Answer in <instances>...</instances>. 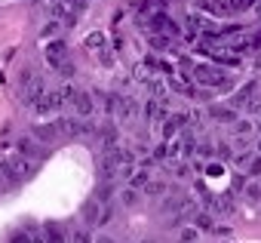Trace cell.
<instances>
[{
    "label": "cell",
    "mask_w": 261,
    "mask_h": 243,
    "mask_svg": "<svg viewBox=\"0 0 261 243\" xmlns=\"http://www.w3.org/2000/svg\"><path fill=\"white\" fill-rule=\"evenodd\" d=\"M191 74H194V80L200 86H224L227 83V74L221 68H215V65H194Z\"/></svg>",
    "instance_id": "1"
},
{
    "label": "cell",
    "mask_w": 261,
    "mask_h": 243,
    "mask_svg": "<svg viewBox=\"0 0 261 243\" xmlns=\"http://www.w3.org/2000/svg\"><path fill=\"white\" fill-rule=\"evenodd\" d=\"M16 151L25 154V157L40 160V157H43V142H37L34 136H19V139H16Z\"/></svg>",
    "instance_id": "2"
},
{
    "label": "cell",
    "mask_w": 261,
    "mask_h": 243,
    "mask_svg": "<svg viewBox=\"0 0 261 243\" xmlns=\"http://www.w3.org/2000/svg\"><path fill=\"white\" fill-rule=\"evenodd\" d=\"M71 105H74V114H77V117H89V114L95 111L92 92H74V95H71Z\"/></svg>",
    "instance_id": "3"
},
{
    "label": "cell",
    "mask_w": 261,
    "mask_h": 243,
    "mask_svg": "<svg viewBox=\"0 0 261 243\" xmlns=\"http://www.w3.org/2000/svg\"><path fill=\"white\" fill-rule=\"evenodd\" d=\"M31 136H34L37 142H43V145H53L62 133H59L56 124H34V127H31Z\"/></svg>",
    "instance_id": "4"
},
{
    "label": "cell",
    "mask_w": 261,
    "mask_h": 243,
    "mask_svg": "<svg viewBox=\"0 0 261 243\" xmlns=\"http://www.w3.org/2000/svg\"><path fill=\"white\" fill-rule=\"evenodd\" d=\"M255 92H258V80H249V83H243V86L233 92L230 105H233V108H246V105H249V99H252Z\"/></svg>",
    "instance_id": "5"
},
{
    "label": "cell",
    "mask_w": 261,
    "mask_h": 243,
    "mask_svg": "<svg viewBox=\"0 0 261 243\" xmlns=\"http://www.w3.org/2000/svg\"><path fill=\"white\" fill-rule=\"evenodd\" d=\"M13 163H16V173H19V179H34V176H37V160H34V157L16 154V157H13Z\"/></svg>",
    "instance_id": "6"
},
{
    "label": "cell",
    "mask_w": 261,
    "mask_h": 243,
    "mask_svg": "<svg viewBox=\"0 0 261 243\" xmlns=\"http://www.w3.org/2000/svg\"><path fill=\"white\" fill-rule=\"evenodd\" d=\"M209 117L218 120V124H237V108L233 105H212Z\"/></svg>",
    "instance_id": "7"
},
{
    "label": "cell",
    "mask_w": 261,
    "mask_h": 243,
    "mask_svg": "<svg viewBox=\"0 0 261 243\" xmlns=\"http://www.w3.org/2000/svg\"><path fill=\"white\" fill-rule=\"evenodd\" d=\"M65 59H68V46H65V40H53V43L46 46V62H49L53 68H59Z\"/></svg>",
    "instance_id": "8"
},
{
    "label": "cell",
    "mask_w": 261,
    "mask_h": 243,
    "mask_svg": "<svg viewBox=\"0 0 261 243\" xmlns=\"http://www.w3.org/2000/svg\"><path fill=\"white\" fill-rule=\"evenodd\" d=\"M56 127H59L62 136H80L83 120H80V117H59V120H56Z\"/></svg>",
    "instance_id": "9"
},
{
    "label": "cell",
    "mask_w": 261,
    "mask_h": 243,
    "mask_svg": "<svg viewBox=\"0 0 261 243\" xmlns=\"http://www.w3.org/2000/svg\"><path fill=\"white\" fill-rule=\"evenodd\" d=\"M181 127H188V114H172L166 124H163V139H172Z\"/></svg>",
    "instance_id": "10"
},
{
    "label": "cell",
    "mask_w": 261,
    "mask_h": 243,
    "mask_svg": "<svg viewBox=\"0 0 261 243\" xmlns=\"http://www.w3.org/2000/svg\"><path fill=\"white\" fill-rule=\"evenodd\" d=\"M98 139H101V145H105V148L111 151V148L117 145L120 133H117V127H114V124H101V127H98Z\"/></svg>",
    "instance_id": "11"
},
{
    "label": "cell",
    "mask_w": 261,
    "mask_h": 243,
    "mask_svg": "<svg viewBox=\"0 0 261 243\" xmlns=\"http://www.w3.org/2000/svg\"><path fill=\"white\" fill-rule=\"evenodd\" d=\"M80 215H83V222H86V225H98V218H101V203H98V200H89V203H83Z\"/></svg>",
    "instance_id": "12"
},
{
    "label": "cell",
    "mask_w": 261,
    "mask_h": 243,
    "mask_svg": "<svg viewBox=\"0 0 261 243\" xmlns=\"http://www.w3.org/2000/svg\"><path fill=\"white\" fill-rule=\"evenodd\" d=\"M43 240H46V243H68V234H65L56 222H46V225H43Z\"/></svg>",
    "instance_id": "13"
},
{
    "label": "cell",
    "mask_w": 261,
    "mask_h": 243,
    "mask_svg": "<svg viewBox=\"0 0 261 243\" xmlns=\"http://www.w3.org/2000/svg\"><path fill=\"white\" fill-rule=\"evenodd\" d=\"M117 169H120V166H117V157L108 151V154L98 160V173H101V179H114V173H117Z\"/></svg>",
    "instance_id": "14"
},
{
    "label": "cell",
    "mask_w": 261,
    "mask_h": 243,
    "mask_svg": "<svg viewBox=\"0 0 261 243\" xmlns=\"http://www.w3.org/2000/svg\"><path fill=\"white\" fill-rule=\"evenodd\" d=\"M136 114H139V108H136L133 99H123V102H120V108H117V117H120V120H133Z\"/></svg>",
    "instance_id": "15"
},
{
    "label": "cell",
    "mask_w": 261,
    "mask_h": 243,
    "mask_svg": "<svg viewBox=\"0 0 261 243\" xmlns=\"http://www.w3.org/2000/svg\"><path fill=\"white\" fill-rule=\"evenodd\" d=\"M0 176L7 179V185H16L19 182V173H16V163L13 160H0Z\"/></svg>",
    "instance_id": "16"
},
{
    "label": "cell",
    "mask_w": 261,
    "mask_h": 243,
    "mask_svg": "<svg viewBox=\"0 0 261 243\" xmlns=\"http://www.w3.org/2000/svg\"><path fill=\"white\" fill-rule=\"evenodd\" d=\"M111 197H114V185H111V179H105V182L95 188V200H98V203H108Z\"/></svg>",
    "instance_id": "17"
},
{
    "label": "cell",
    "mask_w": 261,
    "mask_h": 243,
    "mask_svg": "<svg viewBox=\"0 0 261 243\" xmlns=\"http://www.w3.org/2000/svg\"><path fill=\"white\" fill-rule=\"evenodd\" d=\"M120 203H123V206H136V203H139V188H133V185L123 188V191H120Z\"/></svg>",
    "instance_id": "18"
},
{
    "label": "cell",
    "mask_w": 261,
    "mask_h": 243,
    "mask_svg": "<svg viewBox=\"0 0 261 243\" xmlns=\"http://www.w3.org/2000/svg\"><path fill=\"white\" fill-rule=\"evenodd\" d=\"M10 243H34V234H31V228H16V231L10 234Z\"/></svg>",
    "instance_id": "19"
},
{
    "label": "cell",
    "mask_w": 261,
    "mask_h": 243,
    "mask_svg": "<svg viewBox=\"0 0 261 243\" xmlns=\"http://www.w3.org/2000/svg\"><path fill=\"white\" fill-rule=\"evenodd\" d=\"M151 182V176H148V169H139V173H133L129 176V185L133 188H139V191H145V185Z\"/></svg>",
    "instance_id": "20"
},
{
    "label": "cell",
    "mask_w": 261,
    "mask_h": 243,
    "mask_svg": "<svg viewBox=\"0 0 261 243\" xmlns=\"http://www.w3.org/2000/svg\"><path fill=\"white\" fill-rule=\"evenodd\" d=\"M145 194H148V197H163V194H166V182H154V179H151V182L145 185Z\"/></svg>",
    "instance_id": "21"
},
{
    "label": "cell",
    "mask_w": 261,
    "mask_h": 243,
    "mask_svg": "<svg viewBox=\"0 0 261 243\" xmlns=\"http://www.w3.org/2000/svg\"><path fill=\"white\" fill-rule=\"evenodd\" d=\"M194 222H197V228H200V231H215V222H212V215H209V212H197V215H194Z\"/></svg>",
    "instance_id": "22"
},
{
    "label": "cell",
    "mask_w": 261,
    "mask_h": 243,
    "mask_svg": "<svg viewBox=\"0 0 261 243\" xmlns=\"http://www.w3.org/2000/svg\"><path fill=\"white\" fill-rule=\"evenodd\" d=\"M151 46L154 50H169L172 46V37L169 34H151Z\"/></svg>",
    "instance_id": "23"
},
{
    "label": "cell",
    "mask_w": 261,
    "mask_h": 243,
    "mask_svg": "<svg viewBox=\"0 0 261 243\" xmlns=\"http://www.w3.org/2000/svg\"><path fill=\"white\" fill-rule=\"evenodd\" d=\"M71 243H95V240L89 237V231H86V228H77V231L71 234Z\"/></svg>",
    "instance_id": "24"
},
{
    "label": "cell",
    "mask_w": 261,
    "mask_h": 243,
    "mask_svg": "<svg viewBox=\"0 0 261 243\" xmlns=\"http://www.w3.org/2000/svg\"><path fill=\"white\" fill-rule=\"evenodd\" d=\"M233 133H237V136H249V133H252V120H237V124H233Z\"/></svg>",
    "instance_id": "25"
},
{
    "label": "cell",
    "mask_w": 261,
    "mask_h": 243,
    "mask_svg": "<svg viewBox=\"0 0 261 243\" xmlns=\"http://www.w3.org/2000/svg\"><path fill=\"white\" fill-rule=\"evenodd\" d=\"M197 231H200L197 225H194V228H185V231L178 234V237H181V243H197Z\"/></svg>",
    "instance_id": "26"
},
{
    "label": "cell",
    "mask_w": 261,
    "mask_h": 243,
    "mask_svg": "<svg viewBox=\"0 0 261 243\" xmlns=\"http://www.w3.org/2000/svg\"><path fill=\"white\" fill-rule=\"evenodd\" d=\"M243 191H246V197H249V200H261V185H255V182H249V185H246Z\"/></svg>",
    "instance_id": "27"
},
{
    "label": "cell",
    "mask_w": 261,
    "mask_h": 243,
    "mask_svg": "<svg viewBox=\"0 0 261 243\" xmlns=\"http://www.w3.org/2000/svg\"><path fill=\"white\" fill-rule=\"evenodd\" d=\"M249 176H252V179H261V154L249 160Z\"/></svg>",
    "instance_id": "28"
},
{
    "label": "cell",
    "mask_w": 261,
    "mask_h": 243,
    "mask_svg": "<svg viewBox=\"0 0 261 243\" xmlns=\"http://www.w3.org/2000/svg\"><path fill=\"white\" fill-rule=\"evenodd\" d=\"M56 71H59L62 77H74V62H71V59H65V62H62Z\"/></svg>",
    "instance_id": "29"
},
{
    "label": "cell",
    "mask_w": 261,
    "mask_h": 243,
    "mask_svg": "<svg viewBox=\"0 0 261 243\" xmlns=\"http://www.w3.org/2000/svg\"><path fill=\"white\" fill-rule=\"evenodd\" d=\"M197 154H200V157H212V154H215L212 142H200V145H197Z\"/></svg>",
    "instance_id": "30"
},
{
    "label": "cell",
    "mask_w": 261,
    "mask_h": 243,
    "mask_svg": "<svg viewBox=\"0 0 261 243\" xmlns=\"http://www.w3.org/2000/svg\"><path fill=\"white\" fill-rule=\"evenodd\" d=\"M154 157H157V160H166V157H169V145H166V142H160V145L154 148Z\"/></svg>",
    "instance_id": "31"
},
{
    "label": "cell",
    "mask_w": 261,
    "mask_h": 243,
    "mask_svg": "<svg viewBox=\"0 0 261 243\" xmlns=\"http://www.w3.org/2000/svg\"><path fill=\"white\" fill-rule=\"evenodd\" d=\"M218 160H233V151H230V145H218Z\"/></svg>",
    "instance_id": "32"
},
{
    "label": "cell",
    "mask_w": 261,
    "mask_h": 243,
    "mask_svg": "<svg viewBox=\"0 0 261 243\" xmlns=\"http://www.w3.org/2000/svg\"><path fill=\"white\" fill-rule=\"evenodd\" d=\"M246 108H249L252 114H258V111H261V92H255V95L249 99V105H246Z\"/></svg>",
    "instance_id": "33"
},
{
    "label": "cell",
    "mask_w": 261,
    "mask_h": 243,
    "mask_svg": "<svg viewBox=\"0 0 261 243\" xmlns=\"http://www.w3.org/2000/svg\"><path fill=\"white\" fill-rule=\"evenodd\" d=\"M101 43H105V37H101V34H89V37H86V46H92V50H98Z\"/></svg>",
    "instance_id": "34"
},
{
    "label": "cell",
    "mask_w": 261,
    "mask_h": 243,
    "mask_svg": "<svg viewBox=\"0 0 261 243\" xmlns=\"http://www.w3.org/2000/svg\"><path fill=\"white\" fill-rule=\"evenodd\" d=\"M221 173H224L221 163H209V166H206V176H209V179H215V176H221Z\"/></svg>",
    "instance_id": "35"
},
{
    "label": "cell",
    "mask_w": 261,
    "mask_h": 243,
    "mask_svg": "<svg viewBox=\"0 0 261 243\" xmlns=\"http://www.w3.org/2000/svg\"><path fill=\"white\" fill-rule=\"evenodd\" d=\"M233 160H237L240 166H243V163L249 166V160H252V154H249V151H240V154H233Z\"/></svg>",
    "instance_id": "36"
},
{
    "label": "cell",
    "mask_w": 261,
    "mask_h": 243,
    "mask_svg": "<svg viewBox=\"0 0 261 243\" xmlns=\"http://www.w3.org/2000/svg\"><path fill=\"white\" fill-rule=\"evenodd\" d=\"M56 31H59V22H49V25H46V28H43V37H53V34H56Z\"/></svg>",
    "instance_id": "37"
},
{
    "label": "cell",
    "mask_w": 261,
    "mask_h": 243,
    "mask_svg": "<svg viewBox=\"0 0 261 243\" xmlns=\"http://www.w3.org/2000/svg\"><path fill=\"white\" fill-rule=\"evenodd\" d=\"M111 215H114L111 209H101V218H98V225H108V222H111Z\"/></svg>",
    "instance_id": "38"
},
{
    "label": "cell",
    "mask_w": 261,
    "mask_h": 243,
    "mask_svg": "<svg viewBox=\"0 0 261 243\" xmlns=\"http://www.w3.org/2000/svg\"><path fill=\"white\" fill-rule=\"evenodd\" d=\"M255 151H258V154H261V139H258V142H255Z\"/></svg>",
    "instance_id": "39"
},
{
    "label": "cell",
    "mask_w": 261,
    "mask_h": 243,
    "mask_svg": "<svg viewBox=\"0 0 261 243\" xmlns=\"http://www.w3.org/2000/svg\"><path fill=\"white\" fill-rule=\"evenodd\" d=\"M142 243H157V240H151V237H148V240H142Z\"/></svg>",
    "instance_id": "40"
}]
</instances>
